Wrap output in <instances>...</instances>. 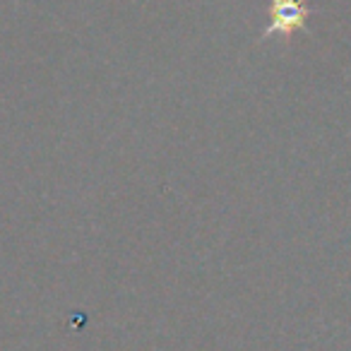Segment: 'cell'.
<instances>
[{"instance_id":"cell-1","label":"cell","mask_w":351,"mask_h":351,"mask_svg":"<svg viewBox=\"0 0 351 351\" xmlns=\"http://www.w3.org/2000/svg\"><path fill=\"white\" fill-rule=\"evenodd\" d=\"M308 17V8L303 0H272V22L265 29L263 39L272 34H291L296 29H303Z\"/></svg>"}]
</instances>
